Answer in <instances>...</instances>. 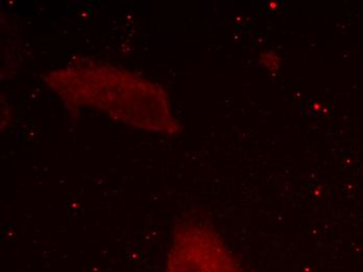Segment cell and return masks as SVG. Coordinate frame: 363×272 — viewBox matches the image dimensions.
Instances as JSON below:
<instances>
[{
    "mask_svg": "<svg viewBox=\"0 0 363 272\" xmlns=\"http://www.w3.org/2000/svg\"><path fill=\"white\" fill-rule=\"evenodd\" d=\"M166 272L241 271L214 232L203 227H185L176 234Z\"/></svg>",
    "mask_w": 363,
    "mask_h": 272,
    "instance_id": "7a4b0ae2",
    "label": "cell"
},
{
    "mask_svg": "<svg viewBox=\"0 0 363 272\" xmlns=\"http://www.w3.org/2000/svg\"><path fill=\"white\" fill-rule=\"evenodd\" d=\"M48 81L70 103L101 108L125 123L150 131H179L162 88L130 72L105 65L72 67L55 72Z\"/></svg>",
    "mask_w": 363,
    "mask_h": 272,
    "instance_id": "6da1fadb",
    "label": "cell"
}]
</instances>
